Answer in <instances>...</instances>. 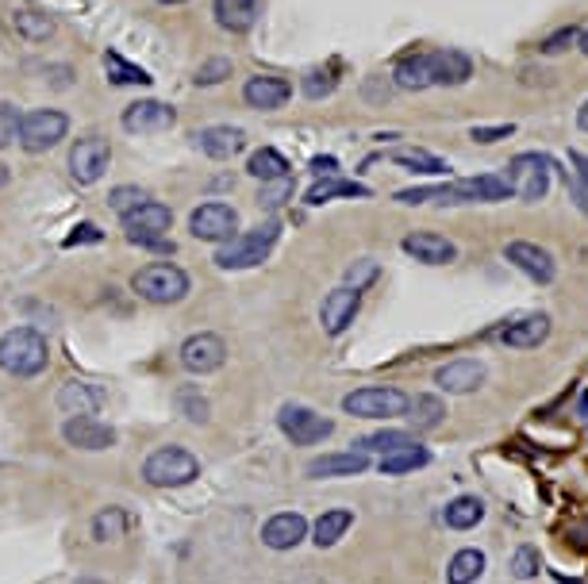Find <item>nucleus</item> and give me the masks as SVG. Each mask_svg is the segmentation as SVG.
<instances>
[{
    "label": "nucleus",
    "mask_w": 588,
    "mask_h": 584,
    "mask_svg": "<svg viewBox=\"0 0 588 584\" xmlns=\"http://www.w3.org/2000/svg\"><path fill=\"white\" fill-rule=\"evenodd\" d=\"M12 24H16V31L24 35L27 43H47L50 35H54V20L43 16V12H31V8L16 12V16H12Z\"/></svg>",
    "instance_id": "nucleus-38"
},
{
    "label": "nucleus",
    "mask_w": 588,
    "mask_h": 584,
    "mask_svg": "<svg viewBox=\"0 0 588 584\" xmlns=\"http://www.w3.org/2000/svg\"><path fill=\"white\" fill-rule=\"evenodd\" d=\"M577 47L585 50V58H588V27H585V31H581V39H577Z\"/></svg>",
    "instance_id": "nucleus-57"
},
{
    "label": "nucleus",
    "mask_w": 588,
    "mask_h": 584,
    "mask_svg": "<svg viewBox=\"0 0 588 584\" xmlns=\"http://www.w3.org/2000/svg\"><path fill=\"white\" fill-rule=\"evenodd\" d=\"M485 573V554L481 550H458L446 565V584H473Z\"/></svg>",
    "instance_id": "nucleus-32"
},
{
    "label": "nucleus",
    "mask_w": 588,
    "mask_h": 584,
    "mask_svg": "<svg viewBox=\"0 0 588 584\" xmlns=\"http://www.w3.org/2000/svg\"><path fill=\"white\" fill-rule=\"evenodd\" d=\"M193 143H196V150H204L208 158L227 162V158H235V154H239V150L246 146V131H243V127H227V123H216V127H204V131H196Z\"/></svg>",
    "instance_id": "nucleus-18"
},
{
    "label": "nucleus",
    "mask_w": 588,
    "mask_h": 584,
    "mask_svg": "<svg viewBox=\"0 0 588 584\" xmlns=\"http://www.w3.org/2000/svg\"><path fill=\"white\" fill-rule=\"evenodd\" d=\"M435 385L442 392H473L485 385V365L473 362V358H458V362H446L435 373Z\"/></svg>",
    "instance_id": "nucleus-22"
},
{
    "label": "nucleus",
    "mask_w": 588,
    "mask_h": 584,
    "mask_svg": "<svg viewBox=\"0 0 588 584\" xmlns=\"http://www.w3.org/2000/svg\"><path fill=\"white\" fill-rule=\"evenodd\" d=\"M343 412L354 419H392V415L408 412V396L400 389H385V385H366L343 396Z\"/></svg>",
    "instance_id": "nucleus-8"
},
{
    "label": "nucleus",
    "mask_w": 588,
    "mask_h": 584,
    "mask_svg": "<svg viewBox=\"0 0 588 584\" xmlns=\"http://www.w3.org/2000/svg\"><path fill=\"white\" fill-rule=\"evenodd\" d=\"M131 289L150 304H181L189 296V273L170 262H154L131 277Z\"/></svg>",
    "instance_id": "nucleus-5"
},
{
    "label": "nucleus",
    "mask_w": 588,
    "mask_h": 584,
    "mask_svg": "<svg viewBox=\"0 0 588 584\" xmlns=\"http://www.w3.org/2000/svg\"><path fill=\"white\" fill-rule=\"evenodd\" d=\"M16 135H20V112L0 100V150L16 143Z\"/></svg>",
    "instance_id": "nucleus-46"
},
{
    "label": "nucleus",
    "mask_w": 588,
    "mask_h": 584,
    "mask_svg": "<svg viewBox=\"0 0 588 584\" xmlns=\"http://www.w3.org/2000/svg\"><path fill=\"white\" fill-rule=\"evenodd\" d=\"M392 81H396V89H408V93L431 89L435 85V62H431V54H404L396 62V70H392Z\"/></svg>",
    "instance_id": "nucleus-25"
},
{
    "label": "nucleus",
    "mask_w": 588,
    "mask_h": 584,
    "mask_svg": "<svg viewBox=\"0 0 588 584\" xmlns=\"http://www.w3.org/2000/svg\"><path fill=\"white\" fill-rule=\"evenodd\" d=\"M277 427L293 438L296 446H316V442L331 438V431H335L331 419H323V415H316L312 408H304V404H285L277 412Z\"/></svg>",
    "instance_id": "nucleus-12"
},
{
    "label": "nucleus",
    "mask_w": 588,
    "mask_h": 584,
    "mask_svg": "<svg viewBox=\"0 0 588 584\" xmlns=\"http://www.w3.org/2000/svg\"><path fill=\"white\" fill-rule=\"evenodd\" d=\"M100 404H104V392L89 381H66L58 389V408L66 415H93L100 412Z\"/></svg>",
    "instance_id": "nucleus-26"
},
{
    "label": "nucleus",
    "mask_w": 588,
    "mask_h": 584,
    "mask_svg": "<svg viewBox=\"0 0 588 584\" xmlns=\"http://www.w3.org/2000/svg\"><path fill=\"white\" fill-rule=\"evenodd\" d=\"M389 162H396V166H404V170H412V173H427V177L446 173V162H442L439 154H431V150H419V146H408V150H392Z\"/></svg>",
    "instance_id": "nucleus-33"
},
{
    "label": "nucleus",
    "mask_w": 588,
    "mask_h": 584,
    "mask_svg": "<svg viewBox=\"0 0 588 584\" xmlns=\"http://www.w3.org/2000/svg\"><path fill=\"white\" fill-rule=\"evenodd\" d=\"M558 584H577V581H565V577H558Z\"/></svg>",
    "instance_id": "nucleus-60"
},
{
    "label": "nucleus",
    "mask_w": 588,
    "mask_h": 584,
    "mask_svg": "<svg viewBox=\"0 0 588 584\" xmlns=\"http://www.w3.org/2000/svg\"><path fill=\"white\" fill-rule=\"evenodd\" d=\"M569 162H573V166H581V173H585V181H588V158H585V154H577V150H569Z\"/></svg>",
    "instance_id": "nucleus-54"
},
{
    "label": "nucleus",
    "mask_w": 588,
    "mask_h": 584,
    "mask_svg": "<svg viewBox=\"0 0 588 584\" xmlns=\"http://www.w3.org/2000/svg\"><path fill=\"white\" fill-rule=\"evenodd\" d=\"M335 85H339L335 70H312L308 77H304V97L308 100L331 97V93H335Z\"/></svg>",
    "instance_id": "nucleus-44"
},
{
    "label": "nucleus",
    "mask_w": 588,
    "mask_h": 584,
    "mask_svg": "<svg viewBox=\"0 0 588 584\" xmlns=\"http://www.w3.org/2000/svg\"><path fill=\"white\" fill-rule=\"evenodd\" d=\"M335 196H369V189L358 181H343V177H323L308 189V204H327Z\"/></svg>",
    "instance_id": "nucleus-37"
},
{
    "label": "nucleus",
    "mask_w": 588,
    "mask_h": 584,
    "mask_svg": "<svg viewBox=\"0 0 588 584\" xmlns=\"http://www.w3.org/2000/svg\"><path fill=\"white\" fill-rule=\"evenodd\" d=\"M293 189H296V181L293 177H277V181H262V189H258V204L262 208H281L285 200H293Z\"/></svg>",
    "instance_id": "nucleus-41"
},
{
    "label": "nucleus",
    "mask_w": 588,
    "mask_h": 584,
    "mask_svg": "<svg viewBox=\"0 0 588 584\" xmlns=\"http://www.w3.org/2000/svg\"><path fill=\"white\" fill-rule=\"evenodd\" d=\"M504 177L519 200L539 204L542 196L550 193V158L546 154H515Z\"/></svg>",
    "instance_id": "nucleus-9"
},
{
    "label": "nucleus",
    "mask_w": 588,
    "mask_h": 584,
    "mask_svg": "<svg viewBox=\"0 0 588 584\" xmlns=\"http://www.w3.org/2000/svg\"><path fill=\"white\" fill-rule=\"evenodd\" d=\"M442 519H446V527H454V531H469V527H477V523L485 519V504H481L477 496H458V500L446 504Z\"/></svg>",
    "instance_id": "nucleus-31"
},
{
    "label": "nucleus",
    "mask_w": 588,
    "mask_h": 584,
    "mask_svg": "<svg viewBox=\"0 0 588 584\" xmlns=\"http://www.w3.org/2000/svg\"><path fill=\"white\" fill-rule=\"evenodd\" d=\"M216 20L223 31L243 35L258 20V0H216Z\"/></svg>",
    "instance_id": "nucleus-27"
},
{
    "label": "nucleus",
    "mask_w": 588,
    "mask_h": 584,
    "mask_svg": "<svg viewBox=\"0 0 588 584\" xmlns=\"http://www.w3.org/2000/svg\"><path fill=\"white\" fill-rule=\"evenodd\" d=\"M281 239V223L270 219V223H258L254 231H243L235 239L220 243L216 250V266L220 269H254L270 258V250Z\"/></svg>",
    "instance_id": "nucleus-3"
},
{
    "label": "nucleus",
    "mask_w": 588,
    "mask_h": 584,
    "mask_svg": "<svg viewBox=\"0 0 588 584\" xmlns=\"http://www.w3.org/2000/svg\"><path fill=\"white\" fill-rule=\"evenodd\" d=\"M62 438L74 450H108V446H116V431L108 423H100L97 415H70L66 427H62Z\"/></svg>",
    "instance_id": "nucleus-15"
},
{
    "label": "nucleus",
    "mask_w": 588,
    "mask_h": 584,
    "mask_svg": "<svg viewBox=\"0 0 588 584\" xmlns=\"http://www.w3.org/2000/svg\"><path fill=\"white\" fill-rule=\"evenodd\" d=\"M293 97V85L285 77H273V73H258L243 85V100L258 112H273V108H285V100Z\"/></svg>",
    "instance_id": "nucleus-17"
},
{
    "label": "nucleus",
    "mask_w": 588,
    "mask_h": 584,
    "mask_svg": "<svg viewBox=\"0 0 588 584\" xmlns=\"http://www.w3.org/2000/svg\"><path fill=\"white\" fill-rule=\"evenodd\" d=\"M373 277H377V262H369V258H362V262H354V266L346 269V285L358 292L366 289Z\"/></svg>",
    "instance_id": "nucleus-47"
},
{
    "label": "nucleus",
    "mask_w": 588,
    "mask_h": 584,
    "mask_svg": "<svg viewBox=\"0 0 588 584\" xmlns=\"http://www.w3.org/2000/svg\"><path fill=\"white\" fill-rule=\"evenodd\" d=\"M231 77V58H208L200 70H196V85H220V81H227Z\"/></svg>",
    "instance_id": "nucleus-45"
},
{
    "label": "nucleus",
    "mask_w": 588,
    "mask_h": 584,
    "mask_svg": "<svg viewBox=\"0 0 588 584\" xmlns=\"http://www.w3.org/2000/svg\"><path fill=\"white\" fill-rule=\"evenodd\" d=\"M100 239H104V235H100V231L93 227V223H81V227H77L74 235L66 239V246H77V243H100Z\"/></svg>",
    "instance_id": "nucleus-51"
},
{
    "label": "nucleus",
    "mask_w": 588,
    "mask_h": 584,
    "mask_svg": "<svg viewBox=\"0 0 588 584\" xmlns=\"http://www.w3.org/2000/svg\"><path fill=\"white\" fill-rule=\"evenodd\" d=\"M512 196V185L508 177L500 173H481V177H466V181H450V185H435V189H404L396 193L400 204H496V200H508Z\"/></svg>",
    "instance_id": "nucleus-1"
},
{
    "label": "nucleus",
    "mask_w": 588,
    "mask_h": 584,
    "mask_svg": "<svg viewBox=\"0 0 588 584\" xmlns=\"http://www.w3.org/2000/svg\"><path fill=\"white\" fill-rule=\"evenodd\" d=\"M189 231L200 243H227L239 235V212L223 200H208L189 216Z\"/></svg>",
    "instance_id": "nucleus-10"
},
{
    "label": "nucleus",
    "mask_w": 588,
    "mask_h": 584,
    "mask_svg": "<svg viewBox=\"0 0 588 584\" xmlns=\"http://www.w3.org/2000/svg\"><path fill=\"white\" fill-rule=\"evenodd\" d=\"M431 62H435V85H462L473 73V62L462 50H431Z\"/></svg>",
    "instance_id": "nucleus-28"
},
{
    "label": "nucleus",
    "mask_w": 588,
    "mask_h": 584,
    "mask_svg": "<svg viewBox=\"0 0 588 584\" xmlns=\"http://www.w3.org/2000/svg\"><path fill=\"white\" fill-rule=\"evenodd\" d=\"M577 123H581V131H588V100H585V108L577 112Z\"/></svg>",
    "instance_id": "nucleus-55"
},
{
    "label": "nucleus",
    "mask_w": 588,
    "mask_h": 584,
    "mask_svg": "<svg viewBox=\"0 0 588 584\" xmlns=\"http://www.w3.org/2000/svg\"><path fill=\"white\" fill-rule=\"evenodd\" d=\"M546 335H550V316L531 312V316L512 319V323L500 331V342H504V346H515V350H531V346H542Z\"/></svg>",
    "instance_id": "nucleus-23"
},
{
    "label": "nucleus",
    "mask_w": 588,
    "mask_h": 584,
    "mask_svg": "<svg viewBox=\"0 0 588 584\" xmlns=\"http://www.w3.org/2000/svg\"><path fill=\"white\" fill-rule=\"evenodd\" d=\"M66 131H70L66 112H58V108H35V112L20 116V135H16V143L24 146L27 154H43V150L62 143Z\"/></svg>",
    "instance_id": "nucleus-7"
},
{
    "label": "nucleus",
    "mask_w": 588,
    "mask_h": 584,
    "mask_svg": "<svg viewBox=\"0 0 588 584\" xmlns=\"http://www.w3.org/2000/svg\"><path fill=\"white\" fill-rule=\"evenodd\" d=\"M400 246H404V254H412L423 266H446V262L458 258V246L450 243V239H442V235H435V231H416V235H408Z\"/></svg>",
    "instance_id": "nucleus-21"
},
{
    "label": "nucleus",
    "mask_w": 588,
    "mask_h": 584,
    "mask_svg": "<svg viewBox=\"0 0 588 584\" xmlns=\"http://www.w3.org/2000/svg\"><path fill=\"white\" fill-rule=\"evenodd\" d=\"M77 584H104V581H97V577H77Z\"/></svg>",
    "instance_id": "nucleus-58"
},
{
    "label": "nucleus",
    "mask_w": 588,
    "mask_h": 584,
    "mask_svg": "<svg viewBox=\"0 0 588 584\" xmlns=\"http://www.w3.org/2000/svg\"><path fill=\"white\" fill-rule=\"evenodd\" d=\"M223 362H227V342L220 335H212V331H200V335H189L181 342V365L196 377L216 373Z\"/></svg>",
    "instance_id": "nucleus-13"
},
{
    "label": "nucleus",
    "mask_w": 588,
    "mask_h": 584,
    "mask_svg": "<svg viewBox=\"0 0 588 584\" xmlns=\"http://www.w3.org/2000/svg\"><path fill=\"white\" fill-rule=\"evenodd\" d=\"M304 538H308V519L300 511H281V515H273L270 523L262 527V542L270 550H293Z\"/></svg>",
    "instance_id": "nucleus-19"
},
{
    "label": "nucleus",
    "mask_w": 588,
    "mask_h": 584,
    "mask_svg": "<svg viewBox=\"0 0 588 584\" xmlns=\"http://www.w3.org/2000/svg\"><path fill=\"white\" fill-rule=\"evenodd\" d=\"M50 362L47 339L35 327H12L0 335V369L12 377H39Z\"/></svg>",
    "instance_id": "nucleus-2"
},
{
    "label": "nucleus",
    "mask_w": 588,
    "mask_h": 584,
    "mask_svg": "<svg viewBox=\"0 0 588 584\" xmlns=\"http://www.w3.org/2000/svg\"><path fill=\"white\" fill-rule=\"evenodd\" d=\"M170 227H173V212L166 204H158V200H147V204H139V208H131L123 216L127 243L147 246V250H173V243L166 239Z\"/></svg>",
    "instance_id": "nucleus-4"
},
{
    "label": "nucleus",
    "mask_w": 588,
    "mask_h": 584,
    "mask_svg": "<svg viewBox=\"0 0 588 584\" xmlns=\"http://www.w3.org/2000/svg\"><path fill=\"white\" fill-rule=\"evenodd\" d=\"M108 162H112V146L100 135H85L70 146V177L77 185H97L108 173Z\"/></svg>",
    "instance_id": "nucleus-11"
},
{
    "label": "nucleus",
    "mask_w": 588,
    "mask_h": 584,
    "mask_svg": "<svg viewBox=\"0 0 588 584\" xmlns=\"http://www.w3.org/2000/svg\"><path fill=\"white\" fill-rule=\"evenodd\" d=\"M404 415L412 419L416 431H435L442 423V415H446V404L439 396H416V400H408V412Z\"/></svg>",
    "instance_id": "nucleus-34"
},
{
    "label": "nucleus",
    "mask_w": 588,
    "mask_h": 584,
    "mask_svg": "<svg viewBox=\"0 0 588 584\" xmlns=\"http://www.w3.org/2000/svg\"><path fill=\"white\" fill-rule=\"evenodd\" d=\"M416 438L408 435V431H377V435H369L358 442V450H366V454H396V450H404V446H412Z\"/></svg>",
    "instance_id": "nucleus-40"
},
{
    "label": "nucleus",
    "mask_w": 588,
    "mask_h": 584,
    "mask_svg": "<svg viewBox=\"0 0 588 584\" xmlns=\"http://www.w3.org/2000/svg\"><path fill=\"white\" fill-rule=\"evenodd\" d=\"M143 477H147V485H154V488L193 485L196 477H200V462H196V454H189L185 446H162V450H154L147 458Z\"/></svg>",
    "instance_id": "nucleus-6"
},
{
    "label": "nucleus",
    "mask_w": 588,
    "mask_h": 584,
    "mask_svg": "<svg viewBox=\"0 0 588 584\" xmlns=\"http://www.w3.org/2000/svg\"><path fill=\"white\" fill-rule=\"evenodd\" d=\"M8 181H12V173H8V166H4V162H0V189H4V185H8Z\"/></svg>",
    "instance_id": "nucleus-56"
},
{
    "label": "nucleus",
    "mask_w": 588,
    "mask_h": 584,
    "mask_svg": "<svg viewBox=\"0 0 588 584\" xmlns=\"http://www.w3.org/2000/svg\"><path fill=\"white\" fill-rule=\"evenodd\" d=\"M127 527H131L127 511L104 508V511H97V519H93V538H97V542H116V538L127 535Z\"/></svg>",
    "instance_id": "nucleus-39"
},
{
    "label": "nucleus",
    "mask_w": 588,
    "mask_h": 584,
    "mask_svg": "<svg viewBox=\"0 0 588 584\" xmlns=\"http://www.w3.org/2000/svg\"><path fill=\"white\" fill-rule=\"evenodd\" d=\"M177 123V108L162 100H135L123 108V127L131 135H162Z\"/></svg>",
    "instance_id": "nucleus-14"
},
{
    "label": "nucleus",
    "mask_w": 588,
    "mask_h": 584,
    "mask_svg": "<svg viewBox=\"0 0 588 584\" xmlns=\"http://www.w3.org/2000/svg\"><path fill=\"white\" fill-rule=\"evenodd\" d=\"M181 408H185V415H189L193 423H204V419H208V400H200V396L189 389L181 392Z\"/></svg>",
    "instance_id": "nucleus-50"
},
{
    "label": "nucleus",
    "mask_w": 588,
    "mask_h": 584,
    "mask_svg": "<svg viewBox=\"0 0 588 584\" xmlns=\"http://www.w3.org/2000/svg\"><path fill=\"white\" fill-rule=\"evenodd\" d=\"M335 170H339L335 158H312V173H316V177H335Z\"/></svg>",
    "instance_id": "nucleus-53"
},
{
    "label": "nucleus",
    "mask_w": 588,
    "mask_h": 584,
    "mask_svg": "<svg viewBox=\"0 0 588 584\" xmlns=\"http://www.w3.org/2000/svg\"><path fill=\"white\" fill-rule=\"evenodd\" d=\"M158 4H185V0H158Z\"/></svg>",
    "instance_id": "nucleus-59"
},
{
    "label": "nucleus",
    "mask_w": 588,
    "mask_h": 584,
    "mask_svg": "<svg viewBox=\"0 0 588 584\" xmlns=\"http://www.w3.org/2000/svg\"><path fill=\"white\" fill-rule=\"evenodd\" d=\"M358 308H362V292L343 285V289L327 292V300H323V308H319V319H323V331L327 335H343L346 327L354 323L358 316Z\"/></svg>",
    "instance_id": "nucleus-16"
},
{
    "label": "nucleus",
    "mask_w": 588,
    "mask_h": 584,
    "mask_svg": "<svg viewBox=\"0 0 588 584\" xmlns=\"http://www.w3.org/2000/svg\"><path fill=\"white\" fill-rule=\"evenodd\" d=\"M427 462H431V454L412 442V446H404V450H396V454H385V458H381V473H385V477H400V473L423 469Z\"/></svg>",
    "instance_id": "nucleus-36"
},
{
    "label": "nucleus",
    "mask_w": 588,
    "mask_h": 584,
    "mask_svg": "<svg viewBox=\"0 0 588 584\" xmlns=\"http://www.w3.org/2000/svg\"><path fill=\"white\" fill-rule=\"evenodd\" d=\"M350 527H354V511H346V508L323 511L316 519V527H312V542H316L319 550H327V546H335Z\"/></svg>",
    "instance_id": "nucleus-29"
},
{
    "label": "nucleus",
    "mask_w": 588,
    "mask_h": 584,
    "mask_svg": "<svg viewBox=\"0 0 588 584\" xmlns=\"http://www.w3.org/2000/svg\"><path fill=\"white\" fill-rule=\"evenodd\" d=\"M577 39H581V31H577V27H562V31H554V35L542 43V54H562V50H569Z\"/></svg>",
    "instance_id": "nucleus-48"
},
{
    "label": "nucleus",
    "mask_w": 588,
    "mask_h": 584,
    "mask_svg": "<svg viewBox=\"0 0 588 584\" xmlns=\"http://www.w3.org/2000/svg\"><path fill=\"white\" fill-rule=\"evenodd\" d=\"M369 469V454L366 450H343V454H323V458H312L308 462V477H358Z\"/></svg>",
    "instance_id": "nucleus-24"
},
{
    "label": "nucleus",
    "mask_w": 588,
    "mask_h": 584,
    "mask_svg": "<svg viewBox=\"0 0 588 584\" xmlns=\"http://www.w3.org/2000/svg\"><path fill=\"white\" fill-rule=\"evenodd\" d=\"M104 73H108L112 85H150V73L143 66H135V62H127L116 50L104 54Z\"/></svg>",
    "instance_id": "nucleus-35"
},
{
    "label": "nucleus",
    "mask_w": 588,
    "mask_h": 584,
    "mask_svg": "<svg viewBox=\"0 0 588 584\" xmlns=\"http://www.w3.org/2000/svg\"><path fill=\"white\" fill-rule=\"evenodd\" d=\"M539 569H542V558L535 546H519V550H515V558H512L515 581H531V577H539Z\"/></svg>",
    "instance_id": "nucleus-43"
},
{
    "label": "nucleus",
    "mask_w": 588,
    "mask_h": 584,
    "mask_svg": "<svg viewBox=\"0 0 588 584\" xmlns=\"http://www.w3.org/2000/svg\"><path fill=\"white\" fill-rule=\"evenodd\" d=\"M147 200H150V193L147 189H139V185H116V189L108 193V208L127 216L131 208H139V204H147Z\"/></svg>",
    "instance_id": "nucleus-42"
},
{
    "label": "nucleus",
    "mask_w": 588,
    "mask_h": 584,
    "mask_svg": "<svg viewBox=\"0 0 588 584\" xmlns=\"http://www.w3.org/2000/svg\"><path fill=\"white\" fill-rule=\"evenodd\" d=\"M565 181H569V177H565ZM569 196H573V204L588 216V181H569Z\"/></svg>",
    "instance_id": "nucleus-52"
},
{
    "label": "nucleus",
    "mask_w": 588,
    "mask_h": 584,
    "mask_svg": "<svg viewBox=\"0 0 588 584\" xmlns=\"http://www.w3.org/2000/svg\"><path fill=\"white\" fill-rule=\"evenodd\" d=\"M508 135H515L512 123H496V127H473V131H469V139H473V143H500V139H508Z\"/></svg>",
    "instance_id": "nucleus-49"
},
{
    "label": "nucleus",
    "mask_w": 588,
    "mask_h": 584,
    "mask_svg": "<svg viewBox=\"0 0 588 584\" xmlns=\"http://www.w3.org/2000/svg\"><path fill=\"white\" fill-rule=\"evenodd\" d=\"M289 158L281 154V150H273V146H262V150H254L250 154V162H246V173L250 177H258V181H277V177H289Z\"/></svg>",
    "instance_id": "nucleus-30"
},
{
    "label": "nucleus",
    "mask_w": 588,
    "mask_h": 584,
    "mask_svg": "<svg viewBox=\"0 0 588 584\" xmlns=\"http://www.w3.org/2000/svg\"><path fill=\"white\" fill-rule=\"evenodd\" d=\"M504 254H508V262H512L515 269H523V273H527L531 281H539V285H550L554 273H558V269H554V258L535 243H523V239H519V243H508Z\"/></svg>",
    "instance_id": "nucleus-20"
}]
</instances>
